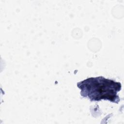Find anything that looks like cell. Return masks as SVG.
Segmentation results:
<instances>
[{
	"label": "cell",
	"instance_id": "1",
	"mask_svg": "<svg viewBox=\"0 0 124 124\" xmlns=\"http://www.w3.org/2000/svg\"><path fill=\"white\" fill-rule=\"evenodd\" d=\"M77 87L80 95L91 101L107 100L118 104L120 101L118 93L122 89L121 83L102 76L89 78L77 83Z\"/></svg>",
	"mask_w": 124,
	"mask_h": 124
}]
</instances>
